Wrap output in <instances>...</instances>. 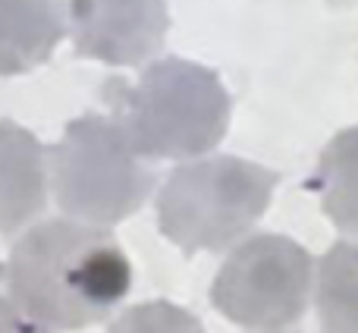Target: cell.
<instances>
[{
    "instance_id": "9c48e42d",
    "label": "cell",
    "mask_w": 358,
    "mask_h": 333,
    "mask_svg": "<svg viewBox=\"0 0 358 333\" xmlns=\"http://www.w3.org/2000/svg\"><path fill=\"white\" fill-rule=\"evenodd\" d=\"M305 189L317 192L321 211L343 233H358V126L336 132L321 151Z\"/></svg>"
},
{
    "instance_id": "7c38bea8",
    "label": "cell",
    "mask_w": 358,
    "mask_h": 333,
    "mask_svg": "<svg viewBox=\"0 0 358 333\" xmlns=\"http://www.w3.org/2000/svg\"><path fill=\"white\" fill-rule=\"evenodd\" d=\"M0 333H54L50 327H44L41 321H35V318L6 292L3 267H0Z\"/></svg>"
},
{
    "instance_id": "5b68a950",
    "label": "cell",
    "mask_w": 358,
    "mask_h": 333,
    "mask_svg": "<svg viewBox=\"0 0 358 333\" xmlns=\"http://www.w3.org/2000/svg\"><path fill=\"white\" fill-rule=\"evenodd\" d=\"M315 261L305 246L280 233H258L236 246L210 283V302L245 330L277 333L308 311Z\"/></svg>"
},
{
    "instance_id": "4fadbf2b",
    "label": "cell",
    "mask_w": 358,
    "mask_h": 333,
    "mask_svg": "<svg viewBox=\"0 0 358 333\" xmlns=\"http://www.w3.org/2000/svg\"><path fill=\"white\" fill-rule=\"evenodd\" d=\"M277 333H280V330H277Z\"/></svg>"
},
{
    "instance_id": "7a4b0ae2",
    "label": "cell",
    "mask_w": 358,
    "mask_h": 333,
    "mask_svg": "<svg viewBox=\"0 0 358 333\" xmlns=\"http://www.w3.org/2000/svg\"><path fill=\"white\" fill-rule=\"evenodd\" d=\"M107 101L132 148L155 161L208 155L227 136L233 113L220 76L182 57H167L148 66L136 85L110 79Z\"/></svg>"
},
{
    "instance_id": "8fae6325",
    "label": "cell",
    "mask_w": 358,
    "mask_h": 333,
    "mask_svg": "<svg viewBox=\"0 0 358 333\" xmlns=\"http://www.w3.org/2000/svg\"><path fill=\"white\" fill-rule=\"evenodd\" d=\"M107 333H204V327L189 309L167 299H155L126 309Z\"/></svg>"
},
{
    "instance_id": "30bf717a",
    "label": "cell",
    "mask_w": 358,
    "mask_h": 333,
    "mask_svg": "<svg viewBox=\"0 0 358 333\" xmlns=\"http://www.w3.org/2000/svg\"><path fill=\"white\" fill-rule=\"evenodd\" d=\"M317 321L324 333H358V239H340L317 264Z\"/></svg>"
},
{
    "instance_id": "277c9868",
    "label": "cell",
    "mask_w": 358,
    "mask_h": 333,
    "mask_svg": "<svg viewBox=\"0 0 358 333\" xmlns=\"http://www.w3.org/2000/svg\"><path fill=\"white\" fill-rule=\"evenodd\" d=\"M50 179L63 214L88 227H113L132 217L155 189V170L145 166L123 126L98 113L63 129L50 148Z\"/></svg>"
},
{
    "instance_id": "8992f818",
    "label": "cell",
    "mask_w": 358,
    "mask_h": 333,
    "mask_svg": "<svg viewBox=\"0 0 358 333\" xmlns=\"http://www.w3.org/2000/svg\"><path fill=\"white\" fill-rule=\"evenodd\" d=\"M76 54L110 66H138L164 48V0H69Z\"/></svg>"
},
{
    "instance_id": "6da1fadb",
    "label": "cell",
    "mask_w": 358,
    "mask_h": 333,
    "mask_svg": "<svg viewBox=\"0 0 358 333\" xmlns=\"http://www.w3.org/2000/svg\"><path fill=\"white\" fill-rule=\"evenodd\" d=\"M3 286L50 330H85L126 299L132 267L107 229L79 220H44L13 246Z\"/></svg>"
},
{
    "instance_id": "ba28073f",
    "label": "cell",
    "mask_w": 358,
    "mask_h": 333,
    "mask_svg": "<svg viewBox=\"0 0 358 333\" xmlns=\"http://www.w3.org/2000/svg\"><path fill=\"white\" fill-rule=\"evenodd\" d=\"M66 35L60 0H0V76L41 66Z\"/></svg>"
},
{
    "instance_id": "52a82bcc",
    "label": "cell",
    "mask_w": 358,
    "mask_h": 333,
    "mask_svg": "<svg viewBox=\"0 0 358 333\" xmlns=\"http://www.w3.org/2000/svg\"><path fill=\"white\" fill-rule=\"evenodd\" d=\"M48 155L13 120H0V233H16L44 211Z\"/></svg>"
},
{
    "instance_id": "3957f363",
    "label": "cell",
    "mask_w": 358,
    "mask_h": 333,
    "mask_svg": "<svg viewBox=\"0 0 358 333\" xmlns=\"http://www.w3.org/2000/svg\"><path fill=\"white\" fill-rule=\"evenodd\" d=\"M277 170L233 155L176 166L157 195V227L185 255L223 252L264 217Z\"/></svg>"
}]
</instances>
